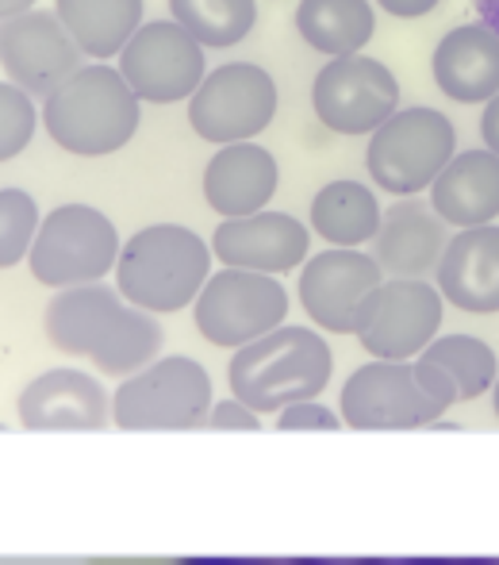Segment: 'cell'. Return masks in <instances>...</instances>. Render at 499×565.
<instances>
[{"label":"cell","instance_id":"31","mask_svg":"<svg viewBox=\"0 0 499 565\" xmlns=\"http://www.w3.org/2000/svg\"><path fill=\"white\" fill-rule=\"evenodd\" d=\"M261 412H253L247 401H239V396L231 393V401H219L211 404L208 419L204 424L216 427V431H261Z\"/></svg>","mask_w":499,"mask_h":565},{"label":"cell","instance_id":"11","mask_svg":"<svg viewBox=\"0 0 499 565\" xmlns=\"http://www.w3.org/2000/svg\"><path fill=\"white\" fill-rule=\"evenodd\" d=\"M338 412L354 431H419L446 416V408L423 388L415 362L388 358H373L346 377Z\"/></svg>","mask_w":499,"mask_h":565},{"label":"cell","instance_id":"36","mask_svg":"<svg viewBox=\"0 0 499 565\" xmlns=\"http://www.w3.org/2000/svg\"><path fill=\"white\" fill-rule=\"evenodd\" d=\"M492 408H496V419H499V377H496V385H492Z\"/></svg>","mask_w":499,"mask_h":565},{"label":"cell","instance_id":"19","mask_svg":"<svg viewBox=\"0 0 499 565\" xmlns=\"http://www.w3.org/2000/svg\"><path fill=\"white\" fill-rule=\"evenodd\" d=\"M438 292L446 305L469 316L499 312V224L462 227L449 235L438 269Z\"/></svg>","mask_w":499,"mask_h":565},{"label":"cell","instance_id":"26","mask_svg":"<svg viewBox=\"0 0 499 565\" xmlns=\"http://www.w3.org/2000/svg\"><path fill=\"white\" fill-rule=\"evenodd\" d=\"M296 31L312 51L338 58L358 54L377 31V12L369 0H300Z\"/></svg>","mask_w":499,"mask_h":565},{"label":"cell","instance_id":"16","mask_svg":"<svg viewBox=\"0 0 499 565\" xmlns=\"http://www.w3.org/2000/svg\"><path fill=\"white\" fill-rule=\"evenodd\" d=\"M211 254L224 266L258 269V274H292L312 254V227L289 212H253V216L224 220L211 235Z\"/></svg>","mask_w":499,"mask_h":565},{"label":"cell","instance_id":"12","mask_svg":"<svg viewBox=\"0 0 499 565\" xmlns=\"http://www.w3.org/2000/svg\"><path fill=\"white\" fill-rule=\"evenodd\" d=\"M208 46L196 43L177 20H150L131 35L116 66L147 105H177L200 89L208 74Z\"/></svg>","mask_w":499,"mask_h":565},{"label":"cell","instance_id":"14","mask_svg":"<svg viewBox=\"0 0 499 565\" xmlns=\"http://www.w3.org/2000/svg\"><path fill=\"white\" fill-rule=\"evenodd\" d=\"M384 281V269L361 246H330V250L307 254L300 266V305L307 320L330 335H354L358 316L373 289Z\"/></svg>","mask_w":499,"mask_h":565},{"label":"cell","instance_id":"30","mask_svg":"<svg viewBox=\"0 0 499 565\" xmlns=\"http://www.w3.org/2000/svg\"><path fill=\"white\" fill-rule=\"evenodd\" d=\"M343 427H346L343 412L319 404V396L284 404V408L276 412V431H343Z\"/></svg>","mask_w":499,"mask_h":565},{"label":"cell","instance_id":"24","mask_svg":"<svg viewBox=\"0 0 499 565\" xmlns=\"http://www.w3.org/2000/svg\"><path fill=\"white\" fill-rule=\"evenodd\" d=\"M142 8L147 0H54L58 20L93 62L120 58V51L142 28Z\"/></svg>","mask_w":499,"mask_h":565},{"label":"cell","instance_id":"22","mask_svg":"<svg viewBox=\"0 0 499 565\" xmlns=\"http://www.w3.org/2000/svg\"><path fill=\"white\" fill-rule=\"evenodd\" d=\"M434 85L457 105H488L499 93V31L485 20L446 31L434 46Z\"/></svg>","mask_w":499,"mask_h":565},{"label":"cell","instance_id":"9","mask_svg":"<svg viewBox=\"0 0 499 565\" xmlns=\"http://www.w3.org/2000/svg\"><path fill=\"white\" fill-rule=\"evenodd\" d=\"M442 316H446V297L438 285L426 277H384L361 308L354 335L369 358L411 362L438 339Z\"/></svg>","mask_w":499,"mask_h":565},{"label":"cell","instance_id":"28","mask_svg":"<svg viewBox=\"0 0 499 565\" xmlns=\"http://www.w3.org/2000/svg\"><path fill=\"white\" fill-rule=\"evenodd\" d=\"M39 204L28 189H0V269H12L28 262L31 243L39 235Z\"/></svg>","mask_w":499,"mask_h":565},{"label":"cell","instance_id":"18","mask_svg":"<svg viewBox=\"0 0 499 565\" xmlns=\"http://www.w3.org/2000/svg\"><path fill=\"white\" fill-rule=\"evenodd\" d=\"M449 243V224L434 212V204L400 196L380 216L373 238V258L384 277H434Z\"/></svg>","mask_w":499,"mask_h":565},{"label":"cell","instance_id":"6","mask_svg":"<svg viewBox=\"0 0 499 565\" xmlns=\"http://www.w3.org/2000/svg\"><path fill=\"white\" fill-rule=\"evenodd\" d=\"M457 154V131L438 108H395L369 135L366 170L377 189L392 196H419L434 185L446 162Z\"/></svg>","mask_w":499,"mask_h":565},{"label":"cell","instance_id":"5","mask_svg":"<svg viewBox=\"0 0 499 565\" xmlns=\"http://www.w3.org/2000/svg\"><path fill=\"white\" fill-rule=\"evenodd\" d=\"M211 373L188 354H165L134 370L112 393V424L120 431H188L211 412Z\"/></svg>","mask_w":499,"mask_h":565},{"label":"cell","instance_id":"4","mask_svg":"<svg viewBox=\"0 0 499 565\" xmlns=\"http://www.w3.org/2000/svg\"><path fill=\"white\" fill-rule=\"evenodd\" d=\"M211 243L185 224H150L120 246L116 289L131 305L154 316H170L200 297L211 277Z\"/></svg>","mask_w":499,"mask_h":565},{"label":"cell","instance_id":"17","mask_svg":"<svg viewBox=\"0 0 499 565\" xmlns=\"http://www.w3.org/2000/svg\"><path fill=\"white\" fill-rule=\"evenodd\" d=\"M15 412L28 431H100L112 419V401L100 377L58 365L23 388Z\"/></svg>","mask_w":499,"mask_h":565},{"label":"cell","instance_id":"7","mask_svg":"<svg viewBox=\"0 0 499 565\" xmlns=\"http://www.w3.org/2000/svg\"><path fill=\"white\" fill-rule=\"evenodd\" d=\"M120 231L93 204H58L46 212L31 243V277L46 289H74L116 274L120 262Z\"/></svg>","mask_w":499,"mask_h":565},{"label":"cell","instance_id":"15","mask_svg":"<svg viewBox=\"0 0 499 565\" xmlns=\"http://www.w3.org/2000/svg\"><path fill=\"white\" fill-rule=\"evenodd\" d=\"M82 66L85 54L66 31V23L58 20V12L28 8V12L0 20V70L31 97H51Z\"/></svg>","mask_w":499,"mask_h":565},{"label":"cell","instance_id":"29","mask_svg":"<svg viewBox=\"0 0 499 565\" xmlns=\"http://www.w3.org/2000/svg\"><path fill=\"white\" fill-rule=\"evenodd\" d=\"M39 127V108L28 89L15 82H0V162H12L31 147Z\"/></svg>","mask_w":499,"mask_h":565},{"label":"cell","instance_id":"32","mask_svg":"<svg viewBox=\"0 0 499 565\" xmlns=\"http://www.w3.org/2000/svg\"><path fill=\"white\" fill-rule=\"evenodd\" d=\"M377 4L395 20H423L438 8V0H377Z\"/></svg>","mask_w":499,"mask_h":565},{"label":"cell","instance_id":"10","mask_svg":"<svg viewBox=\"0 0 499 565\" xmlns=\"http://www.w3.org/2000/svg\"><path fill=\"white\" fill-rule=\"evenodd\" d=\"M276 116V82L258 62H227L204 74L200 89L188 97V127L204 142L258 139Z\"/></svg>","mask_w":499,"mask_h":565},{"label":"cell","instance_id":"34","mask_svg":"<svg viewBox=\"0 0 499 565\" xmlns=\"http://www.w3.org/2000/svg\"><path fill=\"white\" fill-rule=\"evenodd\" d=\"M477 12H480V20H485L488 28L499 31V0H477Z\"/></svg>","mask_w":499,"mask_h":565},{"label":"cell","instance_id":"13","mask_svg":"<svg viewBox=\"0 0 499 565\" xmlns=\"http://www.w3.org/2000/svg\"><path fill=\"white\" fill-rule=\"evenodd\" d=\"M312 108L335 135H373L400 108V82L380 58L338 54L315 74Z\"/></svg>","mask_w":499,"mask_h":565},{"label":"cell","instance_id":"25","mask_svg":"<svg viewBox=\"0 0 499 565\" xmlns=\"http://www.w3.org/2000/svg\"><path fill=\"white\" fill-rule=\"evenodd\" d=\"M380 209L377 193L361 181H327L312 196V231L327 246H366L380 231Z\"/></svg>","mask_w":499,"mask_h":565},{"label":"cell","instance_id":"35","mask_svg":"<svg viewBox=\"0 0 499 565\" xmlns=\"http://www.w3.org/2000/svg\"><path fill=\"white\" fill-rule=\"evenodd\" d=\"M39 0H0V20H8V15H20L28 12V8H35Z\"/></svg>","mask_w":499,"mask_h":565},{"label":"cell","instance_id":"33","mask_svg":"<svg viewBox=\"0 0 499 565\" xmlns=\"http://www.w3.org/2000/svg\"><path fill=\"white\" fill-rule=\"evenodd\" d=\"M480 135H485V147L499 154V93L485 105V116H480Z\"/></svg>","mask_w":499,"mask_h":565},{"label":"cell","instance_id":"23","mask_svg":"<svg viewBox=\"0 0 499 565\" xmlns=\"http://www.w3.org/2000/svg\"><path fill=\"white\" fill-rule=\"evenodd\" d=\"M431 204L449 227H480L499 220V154L488 147L462 150L426 189Z\"/></svg>","mask_w":499,"mask_h":565},{"label":"cell","instance_id":"2","mask_svg":"<svg viewBox=\"0 0 499 565\" xmlns=\"http://www.w3.org/2000/svg\"><path fill=\"white\" fill-rule=\"evenodd\" d=\"M142 100L127 85L120 66H82L43 97V127L66 154L105 158L134 139L142 119Z\"/></svg>","mask_w":499,"mask_h":565},{"label":"cell","instance_id":"27","mask_svg":"<svg viewBox=\"0 0 499 565\" xmlns=\"http://www.w3.org/2000/svg\"><path fill=\"white\" fill-rule=\"evenodd\" d=\"M170 12L196 43L216 51L239 46L258 23L253 0H170Z\"/></svg>","mask_w":499,"mask_h":565},{"label":"cell","instance_id":"21","mask_svg":"<svg viewBox=\"0 0 499 565\" xmlns=\"http://www.w3.org/2000/svg\"><path fill=\"white\" fill-rule=\"evenodd\" d=\"M415 362V373L423 381V388L442 404V408H454V404L480 401L485 393H492L499 377V358L485 339L477 335H438L431 347L423 350Z\"/></svg>","mask_w":499,"mask_h":565},{"label":"cell","instance_id":"1","mask_svg":"<svg viewBox=\"0 0 499 565\" xmlns=\"http://www.w3.org/2000/svg\"><path fill=\"white\" fill-rule=\"evenodd\" d=\"M43 331L62 354L89 358L100 373L120 381L154 362L165 342L158 316L105 281L54 292L43 312Z\"/></svg>","mask_w":499,"mask_h":565},{"label":"cell","instance_id":"8","mask_svg":"<svg viewBox=\"0 0 499 565\" xmlns=\"http://www.w3.org/2000/svg\"><path fill=\"white\" fill-rule=\"evenodd\" d=\"M193 320L211 347L239 350L289 320V289L273 274L224 266L193 300Z\"/></svg>","mask_w":499,"mask_h":565},{"label":"cell","instance_id":"20","mask_svg":"<svg viewBox=\"0 0 499 565\" xmlns=\"http://www.w3.org/2000/svg\"><path fill=\"white\" fill-rule=\"evenodd\" d=\"M281 185V166L253 139L227 142L204 166V201L216 216H253L273 201Z\"/></svg>","mask_w":499,"mask_h":565},{"label":"cell","instance_id":"3","mask_svg":"<svg viewBox=\"0 0 499 565\" xmlns=\"http://www.w3.org/2000/svg\"><path fill=\"white\" fill-rule=\"evenodd\" d=\"M330 373H335V354L327 339L312 328L281 323L235 350L227 365V385L253 412L276 416L284 404L319 396L330 385Z\"/></svg>","mask_w":499,"mask_h":565}]
</instances>
